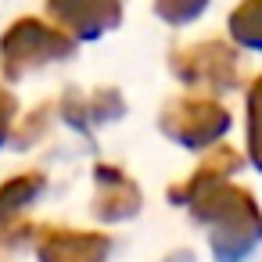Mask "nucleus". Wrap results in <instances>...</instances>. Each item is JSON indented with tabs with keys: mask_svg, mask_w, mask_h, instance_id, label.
Returning <instances> with one entry per match:
<instances>
[{
	"mask_svg": "<svg viewBox=\"0 0 262 262\" xmlns=\"http://www.w3.org/2000/svg\"><path fill=\"white\" fill-rule=\"evenodd\" d=\"M11 115H15V101L0 90V144H4V137H8V122H11Z\"/></svg>",
	"mask_w": 262,
	"mask_h": 262,
	"instance_id": "6e6552de",
	"label": "nucleus"
},
{
	"mask_svg": "<svg viewBox=\"0 0 262 262\" xmlns=\"http://www.w3.org/2000/svg\"><path fill=\"white\" fill-rule=\"evenodd\" d=\"M230 29H233L237 43L262 51V0H244V4L230 15Z\"/></svg>",
	"mask_w": 262,
	"mask_h": 262,
	"instance_id": "39448f33",
	"label": "nucleus"
},
{
	"mask_svg": "<svg viewBox=\"0 0 262 262\" xmlns=\"http://www.w3.org/2000/svg\"><path fill=\"white\" fill-rule=\"evenodd\" d=\"M0 51H4V72L8 76H22L43 61H54V58H65L72 51V40L36 18H22L18 26H11L4 33V43H0Z\"/></svg>",
	"mask_w": 262,
	"mask_h": 262,
	"instance_id": "f257e3e1",
	"label": "nucleus"
},
{
	"mask_svg": "<svg viewBox=\"0 0 262 262\" xmlns=\"http://www.w3.org/2000/svg\"><path fill=\"white\" fill-rule=\"evenodd\" d=\"M51 11L83 40L101 36L104 29H112L122 15L119 0H51Z\"/></svg>",
	"mask_w": 262,
	"mask_h": 262,
	"instance_id": "7ed1b4c3",
	"label": "nucleus"
},
{
	"mask_svg": "<svg viewBox=\"0 0 262 262\" xmlns=\"http://www.w3.org/2000/svg\"><path fill=\"white\" fill-rule=\"evenodd\" d=\"M208 0H158V15L169 22H190L194 15H201V8Z\"/></svg>",
	"mask_w": 262,
	"mask_h": 262,
	"instance_id": "0eeeda50",
	"label": "nucleus"
},
{
	"mask_svg": "<svg viewBox=\"0 0 262 262\" xmlns=\"http://www.w3.org/2000/svg\"><path fill=\"white\" fill-rule=\"evenodd\" d=\"M248 115H251V126H248V144H251V158L258 162L262 169V79L251 86V101H248Z\"/></svg>",
	"mask_w": 262,
	"mask_h": 262,
	"instance_id": "423d86ee",
	"label": "nucleus"
},
{
	"mask_svg": "<svg viewBox=\"0 0 262 262\" xmlns=\"http://www.w3.org/2000/svg\"><path fill=\"white\" fill-rule=\"evenodd\" d=\"M230 69H233V61H230V54H226L219 43H212V47H190V58L183 61V72H187L190 79L219 76V86L230 83Z\"/></svg>",
	"mask_w": 262,
	"mask_h": 262,
	"instance_id": "20e7f679",
	"label": "nucleus"
},
{
	"mask_svg": "<svg viewBox=\"0 0 262 262\" xmlns=\"http://www.w3.org/2000/svg\"><path fill=\"white\" fill-rule=\"evenodd\" d=\"M162 126H165V133H172V140L198 147V144L215 140V137L230 126V119H226V112H223L219 104L187 101V104H176L172 112H165Z\"/></svg>",
	"mask_w": 262,
	"mask_h": 262,
	"instance_id": "f03ea898",
	"label": "nucleus"
}]
</instances>
